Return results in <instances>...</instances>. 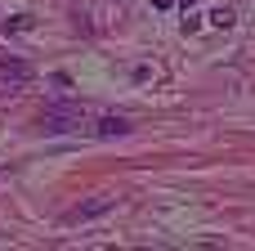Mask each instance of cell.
<instances>
[{
    "label": "cell",
    "instance_id": "obj_4",
    "mask_svg": "<svg viewBox=\"0 0 255 251\" xmlns=\"http://www.w3.org/2000/svg\"><path fill=\"white\" fill-rule=\"evenodd\" d=\"M94 135H99V139H117V135H130V117H103V121L94 126Z\"/></svg>",
    "mask_w": 255,
    "mask_h": 251
},
{
    "label": "cell",
    "instance_id": "obj_7",
    "mask_svg": "<svg viewBox=\"0 0 255 251\" xmlns=\"http://www.w3.org/2000/svg\"><path fill=\"white\" fill-rule=\"evenodd\" d=\"M152 4H157V9H170V0H152Z\"/></svg>",
    "mask_w": 255,
    "mask_h": 251
},
{
    "label": "cell",
    "instance_id": "obj_3",
    "mask_svg": "<svg viewBox=\"0 0 255 251\" xmlns=\"http://www.w3.org/2000/svg\"><path fill=\"white\" fill-rule=\"evenodd\" d=\"M0 81H13V85H27L31 81V67L22 58H0Z\"/></svg>",
    "mask_w": 255,
    "mask_h": 251
},
{
    "label": "cell",
    "instance_id": "obj_2",
    "mask_svg": "<svg viewBox=\"0 0 255 251\" xmlns=\"http://www.w3.org/2000/svg\"><path fill=\"white\" fill-rule=\"evenodd\" d=\"M103 211H112V198H94V202H85V207H72L63 220H67V225H81V220H94V216H103Z\"/></svg>",
    "mask_w": 255,
    "mask_h": 251
},
{
    "label": "cell",
    "instance_id": "obj_1",
    "mask_svg": "<svg viewBox=\"0 0 255 251\" xmlns=\"http://www.w3.org/2000/svg\"><path fill=\"white\" fill-rule=\"evenodd\" d=\"M40 130H45V135L81 130V108H76V103H49V108L40 112Z\"/></svg>",
    "mask_w": 255,
    "mask_h": 251
},
{
    "label": "cell",
    "instance_id": "obj_5",
    "mask_svg": "<svg viewBox=\"0 0 255 251\" xmlns=\"http://www.w3.org/2000/svg\"><path fill=\"white\" fill-rule=\"evenodd\" d=\"M36 22H31V13H13V18H4V31H31Z\"/></svg>",
    "mask_w": 255,
    "mask_h": 251
},
{
    "label": "cell",
    "instance_id": "obj_6",
    "mask_svg": "<svg viewBox=\"0 0 255 251\" xmlns=\"http://www.w3.org/2000/svg\"><path fill=\"white\" fill-rule=\"evenodd\" d=\"M211 18H215V27H229V22H233V13H229V9H215Z\"/></svg>",
    "mask_w": 255,
    "mask_h": 251
}]
</instances>
